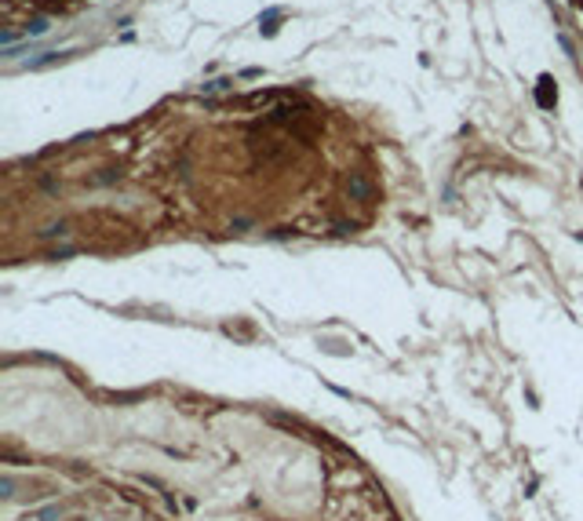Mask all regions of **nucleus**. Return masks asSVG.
I'll return each mask as SVG.
<instances>
[{"label":"nucleus","mask_w":583,"mask_h":521,"mask_svg":"<svg viewBox=\"0 0 583 521\" xmlns=\"http://www.w3.org/2000/svg\"><path fill=\"white\" fill-rule=\"evenodd\" d=\"M26 33H48V19H33V22H26Z\"/></svg>","instance_id":"f257e3e1"}]
</instances>
